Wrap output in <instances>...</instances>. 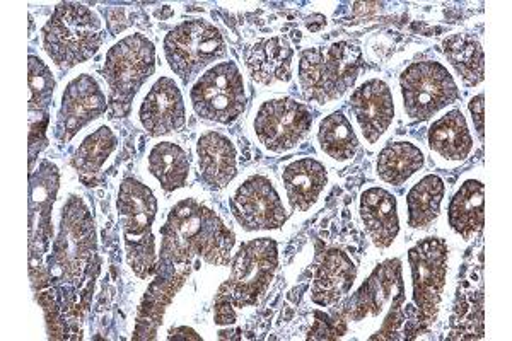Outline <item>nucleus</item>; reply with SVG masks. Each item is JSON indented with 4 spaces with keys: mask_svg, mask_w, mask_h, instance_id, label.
<instances>
[{
    "mask_svg": "<svg viewBox=\"0 0 512 341\" xmlns=\"http://www.w3.org/2000/svg\"><path fill=\"white\" fill-rule=\"evenodd\" d=\"M159 265L192 266L195 258L214 266L229 263L234 234L221 217L193 198L181 200L161 227Z\"/></svg>",
    "mask_w": 512,
    "mask_h": 341,
    "instance_id": "1",
    "label": "nucleus"
},
{
    "mask_svg": "<svg viewBox=\"0 0 512 341\" xmlns=\"http://www.w3.org/2000/svg\"><path fill=\"white\" fill-rule=\"evenodd\" d=\"M362 65L361 48L350 41L304 50L299 62L301 93L320 105L332 103L354 86Z\"/></svg>",
    "mask_w": 512,
    "mask_h": 341,
    "instance_id": "2",
    "label": "nucleus"
},
{
    "mask_svg": "<svg viewBox=\"0 0 512 341\" xmlns=\"http://www.w3.org/2000/svg\"><path fill=\"white\" fill-rule=\"evenodd\" d=\"M101 43L103 24L96 12L82 4H60L43 28V48L62 70L88 62Z\"/></svg>",
    "mask_w": 512,
    "mask_h": 341,
    "instance_id": "3",
    "label": "nucleus"
},
{
    "mask_svg": "<svg viewBox=\"0 0 512 341\" xmlns=\"http://www.w3.org/2000/svg\"><path fill=\"white\" fill-rule=\"evenodd\" d=\"M156 70V48L140 33L128 35L108 50L103 67L110 96V118H125L130 113L135 94Z\"/></svg>",
    "mask_w": 512,
    "mask_h": 341,
    "instance_id": "4",
    "label": "nucleus"
},
{
    "mask_svg": "<svg viewBox=\"0 0 512 341\" xmlns=\"http://www.w3.org/2000/svg\"><path fill=\"white\" fill-rule=\"evenodd\" d=\"M94 226L86 205L70 197L60 219V232L52 255V273L62 287H77L91 273L96 256Z\"/></svg>",
    "mask_w": 512,
    "mask_h": 341,
    "instance_id": "5",
    "label": "nucleus"
},
{
    "mask_svg": "<svg viewBox=\"0 0 512 341\" xmlns=\"http://www.w3.org/2000/svg\"><path fill=\"white\" fill-rule=\"evenodd\" d=\"M279 265V249L274 239H253L241 244L234 256L231 275L221 285L216 301H226L234 307L256 306L267 294Z\"/></svg>",
    "mask_w": 512,
    "mask_h": 341,
    "instance_id": "6",
    "label": "nucleus"
},
{
    "mask_svg": "<svg viewBox=\"0 0 512 341\" xmlns=\"http://www.w3.org/2000/svg\"><path fill=\"white\" fill-rule=\"evenodd\" d=\"M448 244L441 237H425L408 253L414 280L415 328L408 338L422 335L436 323L448 277Z\"/></svg>",
    "mask_w": 512,
    "mask_h": 341,
    "instance_id": "7",
    "label": "nucleus"
},
{
    "mask_svg": "<svg viewBox=\"0 0 512 341\" xmlns=\"http://www.w3.org/2000/svg\"><path fill=\"white\" fill-rule=\"evenodd\" d=\"M226 41L221 31L205 19H188L164 38L168 65L183 82L192 81L210 62L224 57Z\"/></svg>",
    "mask_w": 512,
    "mask_h": 341,
    "instance_id": "8",
    "label": "nucleus"
},
{
    "mask_svg": "<svg viewBox=\"0 0 512 341\" xmlns=\"http://www.w3.org/2000/svg\"><path fill=\"white\" fill-rule=\"evenodd\" d=\"M192 106L205 122L229 125L246 108L245 81L234 62H222L207 70L192 87Z\"/></svg>",
    "mask_w": 512,
    "mask_h": 341,
    "instance_id": "9",
    "label": "nucleus"
},
{
    "mask_svg": "<svg viewBox=\"0 0 512 341\" xmlns=\"http://www.w3.org/2000/svg\"><path fill=\"white\" fill-rule=\"evenodd\" d=\"M403 302L402 263L400 260H388L371 273L361 289L342 304L333 318L349 330L347 324L350 321L361 323L366 318H376L383 313L384 307H388L395 318L405 321Z\"/></svg>",
    "mask_w": 512,
    "mask_h": 341,
    "instance_id": "10",
    "label": "nucleus"
},
{
    "mask_svg": "<svg viewBox=\"0 0 512 341\" xmlns=\"http://www.w3.org/2000/svg\"><path fill=\"white\" fill-rule=\"evenodd\" d=\"M400 87L403 108L412 120H429L460 98L448 69L432 60L408 65L400 76Z\"/></svg>",
    "mask_w": 512,
    "mask_h": 341,
    "instance_id": "11",
    "label": "nucleus"
},
{
    "mask_svg": "<svg viewBox=\"0 0 512 341\" xmlns=\"http://www.w3.org/2000/svg\"><path fill=\"white\" fill-rule=\"evenodd\" d=\"M255 133L260 144L272 152H286L308 135L313 116L308 106L292 98L265 101L255 116Z\"/></svg>",
    "mask_w": 512,
    "mask_h": 341,
    "instance_id": "12",
    "label": "nucleus"
},
{
    "mask_svg": "<svg viewBox=\"0 0 512 341\" xmlns=\"http://www.w3.org/2000/svg\"><path fill=\"white\" fill-rule=\"evenodd\" d=\"M231 210L246 231H274L286 224V210L272 181L255 174L234 191Z\"/></svg>",
    "mask_w": 512,
    "mask_h": 341,
    "instance_id": "13",
    "label": "nucleus"
},
{
    "mask_svg": "<svg viewBox=\"0 0 512 341\" xmlns=\"http://www.w3.org/2000/svg\"><path fill=\"white\" fill-rule=\"evenodd\" d=\"M108 111V99L98 81L89 74H82L67 84L62 94L55 139L59 144H67L77 132Z\"/></svg>",
    "mask_w": 512,
    "mask_h": 341,
    "instance_id": "14",
    "label": "nucleus"
},
{
    "mask_svg": "<svg viewBox=\"0 0 512 341\" xmlns=\"http://www.w3.org/2000/svg\"><path fill=\"white\" fill-rule=\"evenodd\" d=\"M59 191V169L43 161L30 180V256L31 263L47 253L52 237V207Z\"/></svg>",
    "mask_w": 512,
    "mask_h": 341,
    "instance_id": "15",
    "label": "nucleus"
},
{
    "mask_svg": "<svg viewBox=\"0 0 512 341\" xmlns=\"http://www.w3.org/2000/svg\"><path fill=\"white\" fill-rule=\"evenodd\" d=\"M190 277V266L159 265L158 277L149 285L144 299L140 302L134 340H154L164 313L175 295L180 292Z\"/></svg>",
    "mask_w": 512,
    "mask_h": 341,
    "instance_id": "16",
    "label": "nucleus"
},
{
    "mask_svg": "<svg viewBox=\"0 0 512 341\" xmlns=\"http://www.w3.org/2000/svg\"><path fill=\"white\" fill-rule=\"evenodd\" d=\"M142 127L152 137L178 132L187 123V111L180 87L169 77L154 82L139 110Z\"/></svg>",
    "mask_w": 512,
    "mask_h": 341,
    "instance_id": "17",
    "label": "nucleus"
},
{
    "mask_svg": "<svg viewBox=\"0 0 512 341\" xmlns=\"http://www.w3.org/2000/svg\"><path fill=\"white\" fill-rule=\"evenodd\" d=\"M350 108L369 144H376L395 118L393 94L388 84L379 79H371L357 87L350 98Z\"/></svg>",
    "mask_w": 512,
    "mask_h": 341,
    "instance_id": "18",
    "label": "nucleus"
},
{
    "mask_svg": "<svg viewBox=\"0 0 512 341\" xmlns=\"http://www.w3.org/2000/svg\"><path fill=\"white\" fill-rule=\"evenodd\" d=\"M354 261L342 249H326L316 260L315 278L311 287V301L316 306L330 307L349 294L355 282Z\"/></svg>",
    "mask_w": 512,
    "mask_h": 341,
    "instance_id": "19",
    "label": "nucleus"
},
{
    "mask_svg": "<svg viewBox=\"0 0 512 341\" xmlns=\"http://www.w3.org/2000/svg\"><path fill=\"white\" fill-rule=\"evenodd\" d=\"M294 50L286 38H263L246 48V69L253 81L262 86L284 84L291 79Z\"/></svg>",
    "mask_w": 512,
    "mask_h": 341,
    "instance_id": "20",
    "label": "nucleus"
},
{
    "mask_svg": "<svg viewBox=\"0 0 512 341\" xmlns=\"http://www.w3.org/2000/svg\"><path fill=\"white\" fill-rule=\"evenodd\" d=\"M52 72L41 58L30 55V168L35 166L36 157L47 147V130L52 105Z\"/></svg>",
    "mask_w": 512,
    "mask_h": 341,
    "instance_id": "21",
    "label": "nucleus"
},
{
    "mask_svg": "<svg viewBox=\"0 0 512 341\" xmlns=\"http://www.w3.org/2000/svg\"><path fill=\"white\" fill-rule=\"evenodd\" d=\"M117 209L125 239L151 234L152 224L158 215V200L151 188L134 178L123 180L118 190Z\"/></svg>",
    "mask_w": 512,
    "mask_h": 341,
    "instance_id": "22",
    "label": "nucleus"
},
{
    "mask_svg": "<svg viewBox=\"0 0 512 341\" xmlns=\"http://www.w3.org/2000/svg\"><path fill=\"white\" fill-rule=\"evenodd\" d=\"M198 169L200 176L214 190L229 185L238 171V159L233 142L219 132H207L198 139Z\"/></svg>",
    "mask_w": 512,
    "mask_h": 341,
    "instance_id": "23",
    "label": "nucleus"
},
{
    "mask_svg": "<svg viewBox=\"0 0 512 341\" xmlns=\"http://www.w3.org/2000/svg\"><path fill=\"white\" fill-rule=\"evenodd\" d=\"M361 217L374 246L390 248L400 232L398 205L390 191L369 188L361 197Z\"/></svg>",
    "mask_w": 512,
    "mask_h": 341,
    "instance_id": "24",
    "label": "nucleus"
},
{
    "mask_svg": "<svg viewBox=\"0 0 512 341\" xmlns=\"http://www.w3.org/2000/svg\"><path fill=\"white\" fill-rule=\"evenodd\" d=\"M282 181L292 209L306 212L318 202L321 191L325 190L328 174L320 161L306 157L287 164L282 171Z\"/></svg>",
    "mask_w": 512,
    "mask_h": 341,
    "instance_id": "25",
    "label": "nucleus"
},
{
    "mask_svg": "<svg viewBox=\"0 0 512 341\" xmlns=\"http://www.w3.org/2000/svg\"><path fill=\"white\" fill-rule=\"evenodd\" d=\"M117 144V135L110 127H99L79 145L72 157V168L84 185L98 186L103 181V168Z\"/></svg>",
    "mask_w": 512,
    "mask_h": 341,
    "instance_id": "26",
    "label": "nucleus"
},
{
    "mask_svg": "<svg viewBox=\"0 0 512 341\" xmlns=\"http://www.w3.org/2000/svg\"><path fill=\"white\" fill-rule=\"evenodd\" d=\"M429 147L446 161H465L472 152V133L460 110L449 111L429 128Z\"/></svg>",
    "mask_w": 512,
    "mask_h": 341,
    "instance_id": "27",
    "label": "nucleus"
},
{
    "mask_svg": "<svg viewBox=\"0 0 512 341\" xmlns=\"http://www.w3.org/2000/svg\"><path fill=\"white\" fill-rule=\"evenodd\" d=\"M448 217L451 229L463 239H472L482 231L485 217L482 181L468 180L461 185L451 198Z\"/></svg>",
    "mask_w": 512,
    "mask_h": 341,
    "instance_id": "28",
    "label": "nucleus"
},
{
    "mask_svg": "<svg viewBox=\"0 0 512 341\" xmlns=\"http://www.w3.org/2000/svg\"><path fill=\"white\" fill-rule=\"evenodd\" d=\"M424 152L412 142H393L379 152L376 171L384 183L403 185L424 168Z\"/></svg>",
    "mask_w": 512,
    "mask_h": 341,
    "instance_id": "29",
    "label": "nucleus"
},
{
    "mask_svg": "<svg viewBox=\"0 0 512 341\" xmlns=\"http://www.w3.org/2000/svg\"><path fill=\"white\" fill-rule=\"evenodd\" d=\"M443 52L465 86H477L483 81L485 55L475 36L466 33L449 36L443 41Z\"/></svg>",
    "mask_w": 512,
    "mask_h": 341,
    "instance_id": "30",
    "label": "nucleus"
},
{
    "mask_svg": "<svg viewBox=\"0 0 512 341\" xmlns=\"http://www.w3.org/2000/svg\"><path fill=\"white\" fill-rule=\"evenodd\" d=\"M149 171L163 190H180L187 185L190 176V159L180 145L161 142L154 145L149 154Z\"/></svg>",
    "mask_w": 512,
    "mask_h": 341,
    "instance_id": "31",
    "label": "nucleus"
},
{
    "mask_svg": "<svg viewBox=\"0 0 512 341\" xmlns=\"http://www.w3.org/2000/svg\"><path fill=\"white\" fill-rule=\"evenodd\" d=\"M444 191V181L437 174L422 178L408 193V226L412 229L431 227L441 212Z\"/></svg>",
    "mask_w": 512,
    "mask_h": 341,
    "instance_id": "32",
    "label": "nucleus"
},
{
    "mask_svg": "<svg viewBox=\"0 0 512 341\" xmlns=\"http://www.w3.org/2000/svg\"><path fill=\"white\" fill-rule=\"evenodd\" d=\"M318 142L321 151L335 161H349L359 149L354 128L342 111H335L326 116L325 120H321Z\"/></svg>",
    "mask_w": 512,
    "mask_h": 341,
    "instance_id": "33",
    "label": "nucleus"
},
{
    "mask_svg": "<svg viewBox=\"0 0 512 341\" xmlns=\"http://www.w3.org/2000/svg\"><path fill=\"white\" fill-rule=\"evenodd\" d=\"M128 265L139 278H147L158 272L156 266V241L152 234L137 239H125Z\"/></svg>",
    "mask_w": 512,
    "mask_h": 341,
    "instance_id": "34",
    "label": "nucleus"
},
{
    "mask_svg": "<svg viewBox=\"0 0 512 341\" xmlns=\"http://www.w3.org/2000/svg\"><path fill=\"white\" fill-rule=\"evenodd\" d=\"M470 113H472L475 130L478 137L483 140V130H485V103H483V94H478L470 101Z\"/></svg>",
    "mask_w": 512,
    "mask_h": 341,
    "instance_id": "35",
    "label": "nucleus"
},
{
    "mask_svg": "<svg viewBox=\"0 0 512 341\" xmlns=\"http://www.w3.org/2000/svg\"><path fill=\"white\" fill-rule=\"evenodd\" d=\"M214 321L221 326H229L236 321V307L226 301H216L214 304Z\"/></svg>",
    "mask_w": 512,
    "mask_h": 341,
    "instance_id": "36",
    "label": "nucleus"
},
{
    "mask_svg": "<svg viewBox=\"0 0 512 341\" xmlns=\"http://www.w3.org/2000/svg\"><path fill=\"white\" fill-rule=\"evenodd\" d=\"M169 340H200V336L187 326H180L175 330L169 331Z\"/></svg>",
    "mask_w": 512,
    "mask_h": 341,
    "instance_id": "37",
    "label": "nucleus"
}]
</instances>
